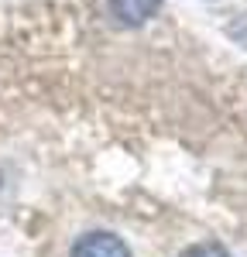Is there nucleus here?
I'll list each match as a JSON object with an SVG mask.
<instances>
[{
	"label": "nucleus",
	"instance_id": "1",
	"mask_svg": "<svg viewBox=\"0 0 247 257\" xmlns=\"http://www.w3.org/2000/svg\"><path fill=\"white\" fill-rule=\"evenodd\" d=\"M162 11V0H110V14L124 28H141Z\"/></svg>",
	"mask_w": 247,
	"mask_h": 257
},
{
	"label": "nucleus",
	"instance_id": "2",
	"mask_svg": "<svg viewBox=\"0 0 247 257\" xmlns=\"http://www.w3.org/2000/svg\"><path fill=\"white\" fill-rule=\"evenodd\" d=\"M72 257H131V250L113 233H86V237L76 240Z\"/></svg>",
	"mask_w": 247,
	"mask_h": 257
},
{
	"label": "nucleus",
	"instance_id": "3",
	"mask_svg": "<svg viewBox=\"0 0 247 257\" xmlns=\"http://www.w3.org/2000/svg\"><path fill=\"white\" fill-rule=\"evenodd\" d=\"M182 257H230L223 243H216V240H206V243H196V247H189Z\"/></svg>",
	"mask_w": 247,
	"mask_h": 257
}]
</instances>
